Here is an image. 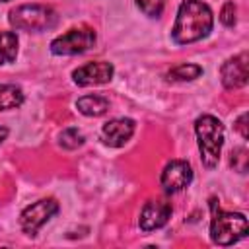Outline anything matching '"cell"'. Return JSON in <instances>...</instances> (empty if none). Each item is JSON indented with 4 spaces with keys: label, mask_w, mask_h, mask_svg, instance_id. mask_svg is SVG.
<instances>
[{
    "label": "cell",
    "mask_w": 249,
    "mask_h": 249,
    "mask_svg": "<svg viewBox=\"0 0 249 249\" xmlns=\"http://www.w3.org/2000/svg\"><path fill=\"white\" fill-rule=\"evenodd\" d=\"M191 181H193V167L185 160H171L163 167L161 177H160L161 189L167 195H173V193L183 191L185 187L191 185Z\"/></svg>",
    "instance_id": "52a82bcc"
},
{
    "label": "cell",
    "mask_w": 249,
    "mask_h": 249,
    "mask_svg": "<svg viewBox=\"0 0 249 249\" xmlns=\"http://www.w3.org/2000/svg\"><path fill=\"white\" fill-rule=\"evenodd\" d=\"M136 130V123L128 117H119V119H111L103 124L101 128V138L107 146L111 148H123L134 134Z\"/></svg>",
    "instance_id": "8fae6325"
},
{
    "label": "cell",
    "mask_w": 249,
    "mask_h": 249,
    "mask_svg": "<svg viewBox=\"0 0 249 249\" xmlns=\"http://www.w3.org/2000/svg\"><path fill=\"white\" fill-rule=\"evenodd\" d=\"M8 21L18 31H47L58 21L56 12L43 4H21L10 10Z\"/></svg>",
    "instance_id": "277c9868"
},
{
    "label": "cell",
    "mask_w": 249,
    "mask_h": 249,
    "mask_svg": "<svg viewBox=\"0 0 249 249\" xmlns=\"http://www.w3.org/2000/svg\"><path fill=\"white\" fill-rule=\"evenodd\" d=\"M210 237L216 245H233L247 237L249 224L241 212H226L218 206L216 198H210Z\"/></svg>",
    "instance_id": "7a4b0ae2"
},
{
    "label": "cell",
    "mask_w": 249,
    "mask_h": 249,
    "mask_svg": "<svg viewBox=\"0 0 249 249\" xmlns=\"http://www.w3.org/2000/svg\"><path fill=\"white\" fill-rule=\"evenodd\" d=\"M6 136H8V128L6 126H0V144L6 140Z\"/></svg>",
    "instance_id": "44dd1931"
},
{
    "label": "cell",
    "mask_w": 249,
    "mask_h": 249,
    "mask_svg": "<svg viewBox=\"0 0 249 249\" xmlns=\"http://www.w3.org/2000/svg\"><path fill=\"white\" fill-rule=\"evenodd\" d=\"M220 21H222L226 27H233V25H235V4H233V2H226V4L222 6Z\"/></svg>",
    "instance_id": "d6986e66"
},
{
    "label": "cell",
    "mask_w": 249,
    "mask_h": 249,
    "mask_svg": "<svg viewBox=\"0 0 249 249\" xmlns=\"http://www.w3.org/2000/svg\"><path fill=\"white\" fill-rule=\"evenodd\" d=\"M138 10L148 18H160L165 6V0H134Z\"/></svg>",
    "instance_id": "e0dca14e"
},
{
    "label": "cell",
    "mask_w": 249,
    "mask_h": 249,
    "mask_svg": "<svg viewBox=\"0 0 249 249\" xmlns=\"http://www.w3.org/2000/svg\"><path fill=\"white\" fill-rule=\"evenodd\" d=\"M0 2H8V0H0Z\"/></svg>",
    "instance_id": "7402d4cb"
},
{
    "label": "cell",
    "mask_w": 249,
    "mask_h": 249,
    "mask_svg": "<svg viewBox=\"0 0 249 249\" xmlns=\"http://www.w3.org/2000/svg\"><path fill=\"white\" fill-rule=\"evenodd\" d=\"M235 128L239 130V134H241L243 138L249 136V132H247V113H241V115L237 117V121H235Z\"/></svg>",
    "instance_id": "ffe728a7"
},
{
    "label": "cell",
    "mask_w": 249,
    "mask_h": 249,
    "mask_svg": "<svg viewBox=\"0 0 249 249\" xmlns=\"http://www.w3.org/2000/svg\"><path fill=\"white\" fill-rule=\"evenodd\" d=\"M171 218V204L167 200H148L140 212L138 226L142 231H154L163 228Z\"/></svg>",
    "instance_id": "30bf717a"
},
{
    "label": "cell",
    "mask_w": 249,
    "mask_h": 249,
    "mask_svg": "<svg viewBox=\"0 0 249 249\" xmlns=\"http://www.w3.org/2000/svg\"><path fill=\"white\" fill-rule=\"evenodd\" d=\"M115 68L111 62L105 60H97V62H88L84 66H78L72 72V80L76 86H99V84H107L113 80Z\"/></svg>",
    "instance_id": "ba28073f"
},
{
    "label": "cell",
    "mask_w": 249,
    "mask_h": 249,
    "mask_svg": "<svg viewBox=\"0 0 249 249\" xmlns=\"http://www.w3.org/2000/svg\"><path fill=\"white\" fill-rule=\"evenodd\" d=\"M58 212V202L54 198H41L23 208L19 214V226L25 235H37V231Z\"/></svg>",
    "instance_id": "8992f818"
},
{
    "label": "cell",
    "mask_w": 249,
    "mask_h": 249,
    "mask_svg": "<svg viewBox=\"0 0 249 249\" xmlns=\"http://www.w3.org/2000/svg\"><path fill=\"white\" fill-rule=\"evenodd\" d=\"M18 45H19V41L14 31H0V66L16 60Z\"/></svg>",
    "instance_id": "4fadbf2b"
},
{
    "label": "cell",
    "mask_w": 249,
    "mask_h": 249,
    "mask_svg": "<svg viewBox=\"0 0 249 249\" xmlns=\"http://www.w3.org/2000/svg\"><path fill=\"white\" fill-rule=\"evenodd\" d=\"M247 150L245 148H235V150H231V160H230V163H231V167L235 169V171H239V173H245L247 171Z\"/></svg>",
    "instance_id": "ac0fdd59"
},
{
    "label": "cell",
    "mask_w": 249,
    "mask_h": 249,
    "mask_svg": "<svg viewBox=\"0 0 249 249\" xmlns=\"http://www.w3.org/2000/svg\"><path fill=\"white\" fill-rule=\"evenodd\" d=\"M247 53H239L231 58H228L220 66V80L226 89H239L247 84L249 80V70H247Z\"/></svg>",
    "instance_id": "9c48e42d"
},
{
    "label": "cell",
    "mask_w": 249,
    "mask_h": 249,
    "mask_svg": "<svg viewBox=\"0 0 249 249\" xmlns=\"http://www.w3.org/2000/svg\"><path fill=\"white\" fill-rule=\"evenodd\" d=\"M95 45V31L89 27L70 29L51 41V53L56 56H74L89 51Z\"/></svg>",
    "instance_id": "5b68a950"
},
{
    "label": "cell",
    "mask_w": 249,
    "mask_h": 249,
    "mask_svg": "<svg viewBox=\"0 0 249 249\" xmlns=\"http://www.w3.org/2000/svg\"><path fill=\"white\" fill-rule=\"evenodd\" d=\"M76 109L86 117H101L109 111V99L103 95H84L76 101Z\"/></svg>",
    "instance_id": "7c38bea8"
},
{
    "label": "cell",
    "mask_w": 249,
    "mask_h": 249,
    "mask_svg": "<svg viewBox=\"0 0 249 249\" xmlns=\"http://www.w3.org/2000/svg\"><path fill=\"white\" fill-rule=\"evenodd\" d=\"M200 76H202V66L191 64V62L179 64L173 70H169V74H167V78L173 80V82H193V80H196Z\"/></svg>",
    "instance_id": "9a60e30c"
},
{
    "label": "cell",
    "mask_w": 249,
    "mask_h": 249,
    "mask_svg": "<svg viewBox=\"0 0 249 249\" xmlns=\"http://www.w3.org/2000/svg\"><path fill=\"white\" fill-rule=\"evenodd\" d=\"M214 27L212 10L200 0H183L171 29V39L177 45H189L210 35Z\"/></svg>",
    "instance_id": "6da1fadb"
},
{
    "label": "cell",
    "mask_w": 249,
    "mask_h": 249,
    "mask_svg": "<svg viewBox=\"0 0 249 249\" xmlns=\"http://www.w3.org/2000/svg\"><path fill=\"white\" fill-rule=\"evenodd\" d=\"M58 142H60V146L66 148V150H76V148H80V146L86 142V138H84V134H82L78 128L70 126V128H64V130L60 132Z\"/></svg>",
    "instance_id": "2e32d148"
},
{
    "label": "cell",
    "mask_w": 249,
    "mask_h": 249,
    "mask_svg": "<svg viewBox=\"0 0 249 249\" xmlns=\"http://www.w3.org/2000/svg\"><path fill=\"white\" fill-rule=\"evenodd\" d=\"M23 103V91L21 88L14 84H0V111L16 109Z\"/></svg>",
    "instance_id": "5bb4252c"
},
{
    "label": "cell",
    "mask_w": 249,
    "mask_h": 249,
    "mask_svg": "<svg viewBox=\"0 0 249 249\" xmlns=\"http://www.w3.org/2000/svg\"><path fill=\"white\" fill-rule=\"evenodd\" d=\"M195 134L198 142V152L204 167L214 169L220 161L224 146V124L214 115H200L195 121Z\"/></svg>",
    "instance_id": "3957f363"
}]
</instances>
